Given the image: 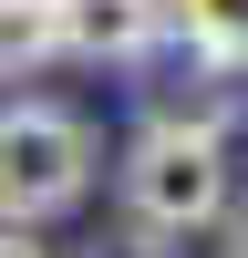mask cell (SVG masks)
<instances>
[{"mask_svg": "<svg viewBox=\"0 0 248 258\" xmlns=\"http://www.w3.org/2000/svg\"><path fill=\"white\" fill-rule=\"evenodd\" d=\"M207 238H217V258H248V207H238V197H227V217H217V227H207Z\"/></svg>", "mask_w": 248, "mask_h": 258, "instance_id": "obj_7", "label": "cell"}, {"mask_svg": "<svg viewBox=\"0 0 248 258\" xmlns=\"http://www.w3.org/2000/svg\"><path fill=\"white\" fill-rule=\"evenodd\" d=\"M93 258H186V238H165V227H145V217H124L114 238H103Z\"/></svg>", "mask_w": 248, "mask_h": 258, "instance_id": "obj_6", "label": "cell"}, {"mask_svg": "<svg viewBox=\"0 0 248 258\" xmlns=\"http://www.w3.org/2000/svg\"><path fill=\"white\" fill-rule=\"evenodd\" d=\"M93 197V124L62 103H0V217L52 227Z\"/></svg>", "mask_w": 248, "mask_h": 258, "instance_id": "obj_2", "label": "cell"}, {"mask_svg": "<svg viewBox=\"0 0 248 258\" xmlns=\"http://www.w3.org/2000/svg\"><path fill=\"white\" fill-rule=\"evenodd\" d=\"M165 21H176L197 52H217L227 73H248V0H165Z\"/></svg>", "mask_w": 248, "mask_h": 258, "instance_id": "obj_5", "label": "cell"}, {"mask_svg": "<svg viewBox=\"0 0 248 258\" xmlns=\"http://www.w3.org/2000/svg\"><path fill=\"white\" fill-rule=\"evenodd\" d=\"M0 258H52V248H41V227H11V217H0Z\"/></svg>", "mask_w": 248, "mask_h": 258, "instance_id": "obj_8", "label": "cell"}, {"mask_svg": "<svg viewBox=\"0 0 248 258\" xmlns=\"http://www.w3.org/2000/svg\"><path fill=\"white\" fill-rule=\"evenodd\" d=\"M62 62H145L165 41V0H52Z\"/></svg>", "mask_w": 248, "mask_h": 258, "instance_id": "obj_3", "label": "cell"}, {"mask_svg": "<svg viewBox=\"0 0 248 258\" xmlns=\"http://www.w3.org/2000/svg\"><path fill=\"white\" fill-rule=\"evenodd\" d=\"M62 62V11L52 0H0V83H31Z\"/></svg>", "mask_w": 248, "mask_h": 258, "instance_id": "obj_4", "label": "cell"}, {"mask_svg": "<svg viewBox=\"0 0 248 258\" xmlns=\"http://www.w3.org/2000/svg\"><path fill=\"white\" fill-rule=\"evenodd\" d=\"M114 186H124V217L165 227V238H207V227L227 217V197H238V186H227V135L155 114L135 145H124Z\"/></svg>", "mask_w": 248, "mask_h": 258, "instance_id": "obj_1", "label": "cell"}]
</instances>
